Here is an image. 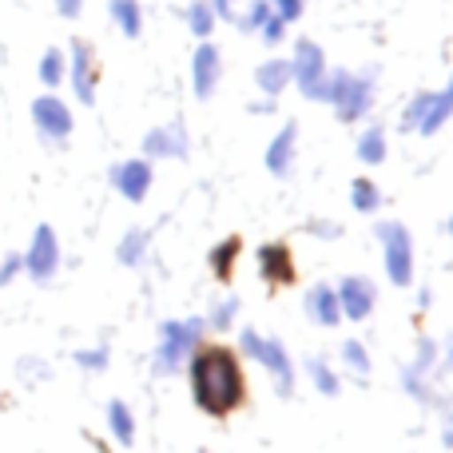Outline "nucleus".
I'll return each mask as SVG.
<instances>
[{
	"label": "nucleus",
	"instance_id": "a878e982",
	"mask_svg": "<svg viewBox=\"0 0 453 453\" xmlns=\"http://www.w3.org/2000/svg\"><path fill=\"white\" fill-rule=\"evenodd\" d=\"M215 24H219V16H215L211 0H196V4L188 8V28H191V36L196 40H211Z\"/></svg>",
	"mask_w": 453,
	"mask_h": 453
},
{
	"label": "nucleus",
	"instance_id": "412c9836",
	"mask_svg": "<svg viewBox=\"0 0 453 453\" xmlns=\"http://www.w3.org/2000/svg\"><path fill=\"white\" fill-rule=\"evenodd\" d=\"M303 374L311 378V386L322 394V398H334L342 386H338V374H334V366H330L326 358H306L303 362Z\"/></svg>",
	"mask_w": 453,
	"mask_h": 453
},
{
	"label": "nucleus",
	"instance_id": "393cba45",
	"mask_svg": "<svg viewBox=\"0 0 453 453\" xmlns=\"http://www.w3.org/2000/svg\"><path fill=\"white\" fill-rule=\"evenodd\" d=\"M116 258H119L124 266H140L143 258H148V231H143V226H132V231L119 239Z\"/></svg>",
	"mask_w": 453,
	"mask_h": 453
},
{
	"label": "nucleus",
	"instance_id": "e433bc0d",
	"mask_svg": "<svg viewBox=\"0 0 453 453\" xmlns=\"http://www.w3.org/2000/svg\"><path fill=\"white\" fill-rule=\"evenodd\" d=\"M56 12H60L64 20H80V12H84V0H56Z\"/></svg>",
	"mask_w": 453,
	"mask_h": 453
},
{
	"label": "nucleus",
	"instance_id": "4be33fe9",
	"mask_svg": "<svg viewBox=\"0 0 453 453\" xmlns=\"http://www.w3.org/2000/svg\"><path fill=\"white\" fill-rule=\"evenodd\" d=\"M239 250H242V242H239V234H226L223 242H215L211 247V255H207V263H211V271H215V279H231V271H234V258H239Z\"/></svg>",
	"mask_w": 453,
	"mask_h": 453
},
{
	"label": "nucleus",
	"instance_id": "20e7f679",
	"mask_svg": "<svg viewBox=\"0 0 453 453\" xmlns=\"http://www.w3.org/2000/svg\"><path fill=\"white\" fill-rule=\"evenodd\" d=\"M378 242H382V263H386V279L394 282V287H414V239H410L406 223H378L374 226Z\"/></svg>",
	"mask_w": 453,
	"mask_h": 453
},
{
	"label": "nucleus",
	"instance_id": "f257e3e1",
	"mask_svg": "<svg viewBox=\"0 0 453 453\" xmlns=\"http://www.w3.org/2000/svg\"><path fill=\"white\" fill-rule=\"evenodd\" d=\"M191 398L207 418H226L242 402V362L226 346H199L188 358Z\"/></svg>",
	"mask_w": 453,
	"mask_h": 453
},
{
	"label": "nucleus",
	"instance_id": "72a5a7b5",
	"mask_svg": "<svg viewBox=\"0 0 453 453\" xmlns=\"http://www.w3.org/2000/svg\"><path fill=\"white\" fill-rule=\"evenodd\" d=\"M282 32H287V24H282L274 12L266 16L263 24H258V36H263V44H282V40H287V36H282Z\"/></svg>",
	"mask_w": 453,
	"mask_h": 453
},
{
	"label": "nucleus",
	"instance_id": "cd10ccee",
	"mask_svg": "<svg viewBox=\"0 0 453 453\" xmlns=\"http://www.w3.org/2000/svg\"><path fill=\"white\" fill-rule=\"evenodd\" d=\"M342 362L350 366L354 378H370V350L358 342V338H346L342 342Z\"/></svg>",
	"mask_w": 453,
	"mask_h": 453
},
{
	"label": "nucleus",
	"instance_id": "a19ab883",
	"mask_svg": "<svg viewBox=\"0 0 453 453\" xmlns=\"http://www.w3.org/2000/svg\"><path fill=\"white\" fill-rule=\"evenodd\" d=\"M449 239H453V215H449Z\"/></svg>",
	"mask_w": 453,
	"mask_h": 453
},
{
	"label": "nucleus",
	"instance_id": "5701e85b",
	"mask_svg": "<svg viewBox=\"0 0 453 453\" xmlns=\"http://www.w3.org/2000/svg\"><path fill=\"white\" fill-rule=\"evenodd\" d=\"M386 151H390V143H386V127H366V132L358 135V159L366 167L386 164Z\"/></svg>",
	"mask_w": 453,
	"mask_h": 453
},
{
	"label": "nucleus",
	"instance_id": "9b49d317",
	"mask_svg": "<svg viewBox=\"0 0 453 453\" xmlns=\"http://www.w3.org/2000/svg\"><path fill=\"white\" fill-rule=\"evenodd\" d=\"M219 80H223V52L211 40H199L196 56H191V92H196V100H203V104L211 100Z\"/></svg>",
	"mask_w": 453,
	"mask_h": 453
},
{
	"label": "nucleus",
	"instance_id": "7ed1b4c3",
	"mask_svg": "<svg viewBox=\"0 0 453 453\" xmlns=\"http://www.w3.org/2000/svg\"><path fill=\"white\" fill-rule=\"evenodd\" d=\"M207 322L203 319H180L159 326V346H156V374H175L191 354L203 346Z\"/></svg>",
	"mask_w": 453,
	"mask_h": 453
},
{
	"label": "nucleus",
	"instance_id": "ddd939ff",
	"mask_svg": "<svg viewBox=\"0 0 453 453\" xmlns=\"http://www.w3.org/2000/svg\"><path fill=\"white\" fill-rule=\"evenodd\" d=\"M188 156H191V140H188L183 119L143 135V159H188Z\"/></svg>",
	"mask_w": 453,
	"mask_h": 453
},
{
	"label": "nucleus",
	"instance_id": "423d86ee",
	"mask_svg": "<svg viewBox=\"0 0 453 453\" xmlns=\"http://www.w3.org/2000/svg\"><path fill=\"white\" fill-rule=\"evenodd\" d=\"M32 127L40 132L44 143H68L72 135V108L60 100V96L44 92L32 100Z\"/></svg>",
	"mask_w": 453,
	"mask_h": 453
},
{
	"label": "nucleus",
	"instance_id": "7c9ffc66",
	"mask_svg": "<svg viewBox=\"0 0 453 453\" xmlns=\"http://www.w3.org/2000/svg\"><path fill=\"white\" fill-rule=\"evenodd\" d=\"M266 16H271V4H266V0H250V8L242 16H234V24L247 32H258V24H263Z\"/></svg>",
	"mask_w": 453,
	"mask_h": 453
},
{
	"label": "nucleus",
	"instance_id": "f8f14e48",
	"mask_svg": "<svg viewBox=\"0 0 453 453\" xmlns=\"http://www.w3.org/2000/svg\"><path fill=\"white\" fill-rule=\"evenodd\" d=\"M151 180H156V167L151 159H124V164L111 167V188L127 199V203H143L151 191Z\"/></svg>",
	"mask_w": 453,
	"mask_h": 453
},
{
	"label": "nucleus",
	"instance_id": "2f4dec72",
	"mask_svg": "<svg viewBox=\"0 0 453 453\" xmlns=\"http://www.w3.org/2000/svg\"><path fill=\"white\" fill-rule=\"evenodd\" d=\"M108 346H92V350H76V366L80 370H92V374H100L104 366H108Z\"/></svg>",
	"mask_w": 453,
	"mask_h": 453
},
{
	"label": "nucleus",
	"instance_id": "9d476101",
	"mask_svg": "<svg viewBox=\"0 0 453 453\" xmlns=\"http://www.w3.org/2000/svg\"><path fill=\"white\" fill-rule=\"evenodd\" d=\"M334 295H338V306H342V319H350V322H362L378 303V287L366 274H342Z\"/></svg>",
	"mask_w": 453,
	"mask_h": 453
},
{
	"label": "nucleus",
	"instance_id": "a211bd4d",
	"mask_svg": "<svg viewBox=\"0 0 453 453\" xmlns=\"http://www.w3.org/2000/svg\"><path fill=\"white\" fill-rule=\"evenodd\" d=\"M255 84H258V92L274 104L282 92H287V84H295V76H290V60H263L255 68Z\"/></svg>",
	"mask_w": 453,
	"mask_h": 453
},
{
	"label": "nucleus",
	"instance_id": "6ab92c4d",
	"mask_svg": "<svg viewBox=\"0 0 453 453\" xmlns=\"http://www.w3.org/2000/svg\"><path fill=\"white\" fill-rule=\"evenodd\" d=\"M108 16L127 40H140V32H143V4L140 0H111Z\"/></svg>",
	"mask_w": 453,
	"mask_h": 453
},
{
	"label": "nucleus",
	"instance_id": "ea45409f",
	"mask_svg": "<svg viewBox=\"0 0 453 453\" xmlns=\"http://www.w3.org/2000/svg\"><path fill=\"white\" fill-rule=\"evenodd\" d=\"M438 370H446V374L453 370V338L446 342V358H438Z\"/></svg>",
	"mask_w": 453,
	"mask_h": 453
},
{
	"label": "nucleus",
	"instance_id": "bb28decb",
	"mask_svg": "<svg viewBox=\"0 0 453 453\" xmlns=\"http://www.w3.org/2000/svg\"><path fill=\"white\" fill-rule=\"evenodd\" d=\"M350 203H354V211L374 215L378 207H382V191H378V183H370V180H354L350 183Z\"/></svg>",
	"mask_w": 453,
	"mask_h": 453
},
{
	"label": "nucleus",
	"instance_id": "b1692460",
	"mask_svg": "<svg viewBox=\"0 0 453 453\" xmlns=\"http://www.w3.org/2000/svg\"><path fill=\"white\" fill-rule=\"evenodd\" d=\"M68 80V52L64 48H48L40 56V84L44 88H60Z\"/></svg>",
	"mask_w": 453,
	"mask_h": 453
},
{
	"label": "nucleus",
	"instance_id": "c756f323",
	"mask_svg": "<svg viewBox=\"0 0 453 453\" xmlns=\"http://www.w3.org/2000/svg\"><path fill=\"white\" fill-rule=\"evenodd\" d=\"M438 354H441V346L434 342V338H422V342H418V358H414V374H426L430 378V370H438Z\"/></svg>",
	"mask_w": 453,
	"mask_h": 453
},
{
	"label": "nucleus",
	"instance_id": "aec40b11",
	"mask_svg": "<svg viewBox=\"0 0 453 453\" xmlns=\"http://www.w3.org/2000/svg\"><path fill=\"white\" fill-rule=\"evenodd\" d=\"M108 430H111V438L119 441V446H132L135 441V414H132V406L127 402H108Z\"/></svg>",
	"mask_w": 453,
	"mask_h": 453
},
{
	"label": "nucleus",
	"instance_id": "f3484780",
	"mask_svg": "<svg viewBox=\"0 0 453 453\" xmlns=\"http://www.w3.org/2000/svg\"><path fill=\"white\" fill-rule=\"evenodd\" d=\"M453 119V76L446 88H438V92H430V104H426L422 119H418V135H434L441 132Z\"/></svg>",
	"mask_w": 453,
	"mask_h": 453
},
{
	"label": "nucleus",
	"instance_id": "0eeeda50",
	"mask_svg": "<svg viewBox=\"0 0 453 453\" xmlns=\"http://www.w3.org/2000/svg\"><path fill=\"white\" fill-rule=\"evenodd\" d=\"M68 84L84 108L96 104V84H100V68H96V52L88 40H72L68 48Z\"/></svg>",
	"mask_w": 453,
	"mask_h": 453
},
{
	"label": "nucleus",
	"instance_id": "39448f33",
	"mask_svg": "<svg viewBox=\"0 0 453 453\" xmlns=\"http://www.w3.org/2000/svg\"><path fill=\"white\" fill-rule=\"evenodd\" d=\"M56 271H60V239H56V231L48 223H40L32 231L28 250H24V274L36 287H48L56 279Z\"/></svg>",
	"mask_w": 453,
	"mask_h": 453
},
{
	"label": "nucleus",
	"instance_id": "c9c22d12",
	"mask_svg": "<svg viewBox=\"0 0 453 453\" xmlns=\"http://www.w3.org/2000/svg\"><path fill=\"white\" fill-rule=\"evenodd\" d=\"M426 104H430V92H418V96H414V104L406 108V127H410V132H418V119H422Z\"/></svg>",
	"mask_w": 453,
	"mask_h": 453
},
{
	"label": "nucleus",
	"instance_id": "4c0bfd02",
	"mask_svg": "<svg viewBox=\"0 0 453 453\" xmlns=\"http://www.w3.org/2000/svg\"><path fill=\"white\" fill-rule=\"evenodd\" d=\"M211 8L219 20H234V0H211Z\"/></svg>",
	"mask_w": 453,
	"mask_h": 453
},
{
	"label": "nucleus",
	"instance_id": "dca6fc26",
	"mask_svg": "<svg viewBox=\"0 0 453 453\" xmlns=\"http://www.w3.org/2000/svg\"><path fill=\"white\" fill-rule=\"evenodd\" d=\"M258 271H263V279H271V287H287V282H295V258L282 242H263L258 247Z\"/></svg>",
	"mask_w": 453,
	"mask_h": 453
},
{
	"label": "nucleus",
	"instance_id": "f03ea898",
	"mask_svg": "<svg viewBox=\"0 0 453 453\" xmlns=\"http://www.w3.org/2000/svg\"><path fill=\"white\" fill-rule=\"evenodd\" d=\"M239 354H247V358H255L258 366L271 374L274 390H279V398H290L295 394V358L287 354V346H282V338H271V334H258V330H239Z\"/></svg>",
	"mask_w": 453,
	"mask_h": 453
},
{
	"label": "nucleus",
	"instance_id": "473e14b6",
	"mask_svg": "<svg viewBox=\"0 0 453 453\" xmlns=\"http://www.w3.org/2000/svg\"><path fill=\"white\" fill-rule=\"evenodd\" d=\"M266 4H271V12L279 16L282 24H295L298 16L306 12V0H266Z\"/></svg>",
	"mask_w": 453,
	"mask_h": 453
},
{
	"label": "nucleus",
	"instance_id": "c85d7f7f",
	"mask_svg": "<svg viewBox=\"0 0 453 453\" xmlns=\"http://www.w3.org/2000/svg\"><path fill=\"white\" fill-rule=\"evenodd\" d=\"M239 311H242V303H239V298H223V303H215V311L211 314H207V326H215V330H231L234 326V322H239Z\"/></svg>",
	"mask_w": 453,
	"mask_h": 453
},
{
	"label": "nucleus",
	"instance_id": "4468645a",
	"mask_svg": "<svg viewBox=\"0 0 453 453\" xmlns=\"http://www.w3.org/2000/svg\"><path fill=\"white\" fill-rule=\"evenodd\" d=\"M303 306L311 314V322H319V326H338L342 322V306H338V295L330 282H314L303 295Z\"/></svg>",
	"mask_w": 453,
	"mask_h": 453
},
{
	"label": "nucleus",
	"instance_id": "6e6552de",
	"mask_svg": "<svg viewBox=\"0 0 453 453\" xmlns=\"http://www.w3.org/2000/svg\"><path fill=\"white\" fill-rule=\"evenodd\" d=\"M330 64H326V52H322L314 40H298L295 44V60H290V76H295V84L303 88L306 100H314L319 96V84L326 80Z\"/></svg>",
	"mask_w": 453,
	"mask_h": 453
},
{
	"label": "nucleus",
	"instance_id": "58836bf2",
	"mask_svg": "<svg viewBox=\"0 0 453 453\" xmlns=\"http://www.w3.org/2000/svg\"><path fill=\"white\" fill-rule=\"evenodd\" d=\"M441 441H446V449H453V410L441 418Z\"/></svg>",
	"mask_w": 453,
	"mask_h": 453
},
{
	"label": "nucleus",
	"instance_id": "1a4fd4ad",
	"mask_svg": "<svg viewBox=\"0 0 453 453\" xmlns=\"http://www.w3.org/2000/svg\"><path fill=\"white\" fill-rule=\"evenodd\" d=\"M374 80H378V72H366V76H354L350 72V76H346L338 100L330 104L342 124H358V119L370 111V104H374Z\"/></svg>",
	"mask_w": 453,
	"mask_h": 453
},
{
	"label": "nucleus",
	"instance_id": "2eb2a0df",
	"mask_svg": "<svg viewBox=\"0 0 453 453\" xmlns=\"http://www.w3.org/2000/svg\"><path fill=\"white\" fill-rule=\"evenodd\" d=\"M295 151H298V124H282L279 135L266 143V172L271 175H290V164H295Z\"/></svg>",
	"mask_w": 453,
	"mask_h": 453
},
{
	"label": "nucleus",
	"instance_id": "f704fd0d",
	"mask_svg": "<svg viewBox=\"0 0 453 453\" xmlns=\"http://www.w3.org/2000/svg\"><path fill=\"white\" fill-rule=\"evenodd\" d=\"M20 271H24V255H16V250L12 255H4V263H0V287H8Z\"/></svg>",
	"mask_w": 453,
	"mask_h": 453
}]
</instances>
